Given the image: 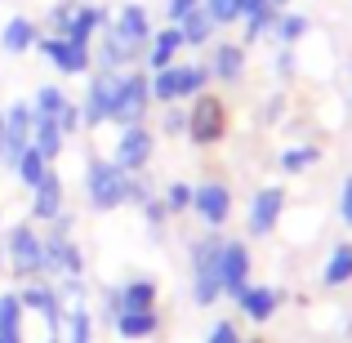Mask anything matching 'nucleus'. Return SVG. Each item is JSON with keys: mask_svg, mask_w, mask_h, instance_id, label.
Wrapping results in <instances>:
<instances>
[{"mask_svg": "<svg viewBox=\"0 0 352 343\" xmlns=\"http://www.w3.org/2000/svg\"><path fill=\"white\" fill-rule=\"evenodd\" d=\"M219 254H223V228H206L188 245V276H192V303H197V308H214V303L223 299Z\"/></svg>", "mask_w": 352, "mask_h": 343, "instance_id": "1", "label": "nucleus"}, {"mask_svg": "<svg viewBox=\"0 0 352 343\" xmlns=\"http://www.w3.org/2000/svg\"><path fill=\"white\" fill-rule=\"evenodd\" d=\"M72 228H76V214H67V210H63L54 223L41 228V236H45V276H50V281H67V276H85L89 272L85 250H80V241L72 236Z\"/></svg>", "mask_w": 352, "mask_h": 343, "instance_id": "2", "label": "nucleus"}, {"mask_svg": "<svg viewBox=\"0 0 352 343\" xmlns=\"http://www.w3.org/2000/svg\"><path fill=\"white\" fill-rule=\"evenodd\" d=\"M228 134H232V107H228V98L214 94V89H206V94L192 98L183 138H188L197 152H210V147H219Z\"/></svg>", "mask_w": 352, "mask_h": 343, "instance_id": "3", "label": "nucleus"}, {"mask_svg": "<svg viewBox=\"0 0 352 343\" xmlns=\"http://www.w3.org/2000/svg\"><path fill=\"white\" fill-rule=\"evenodd\" d=\"M5 267L14 281H36L45 276V236L32 219H18L5 232Z\"/></svg>", "mask_w": 352, "mask_h": 343, "instance_id": "4", "label": "nucleus"}, {"mask_svg": "<svg viewBox=\"0 0 352 343\" xmlns=\"http://www.w3.org/2000/svg\"><path fill=\"white\" fill-rule=\"evenodd\" d=\"M85 201L98 214H112L129 201V174L112 156H89L85 161Z\"/></svg>", "mask_w": 352, "mask_h": 343, "instance_id": "5", "label": "nucleus"}, {"mask_svg": "<svg viewBox=\"0 0 352 343\" xmlns=\"http://www.w3.org/2000/svg\"><path fill=\"white\" fill-rule=\"evenodd\" d=\"M152 112V85H147V67H129L116 76V98H112V116L107 125L125 129V125H143Z\"/></svg>", "mask_w": 352, "mask_h": 343, "instance_id": "6", "label": "nucleus"}, {"mask_svg": "<svg viewBox=\"0 0 352 343\" xmlns=\"http://www.w3.org/2000/svg\"><path fill=\"white\" fill-rule=\"evenodd\" d=\"M285 210H290V192L281 188V183H263V188L250 192V206H245V232L254 241L272 236L276 223L285 219Z\"/></svg>", "mask_w": 352, "mask_h": 343, "instance_id": "7", "label": "nucleus"}, {"mask_svg": "<svg viewBox=\"0 0 352 343\" xmlns=\"http://www.w3.org/2000/svg\"><path fill=\"white\" fill-rule=\"evenodd\" d=\"M36 54H41L58 76H89V71H94V45H76V41H67V36L41 32Z\"/></svg>", "mask_w": 352, "mask_h": 343, "instance_id": "8", "label": "nucleus"}, {"mask_svg": "<svg viewBox=\"0 0 352 343\" xmlns=\"http://www.w3.org/2000/svg\"><path fill=\"white\" fill-rule=\"evenodd\" d=\"M18 299H23V308H27V312H36V317L45 321V335H63V317H67V303H63V294H58V281H50V276L23 281Z\"/></svg>", "mask_w": 352, "mask_h": 343, "instance_id": "9", "label": "nucleus"}, {"mask_svg": "<svg viewBox=\"0 0 352 343\" xmlns=\"http://www.w3.org/2000/svg\"><path fill=\"white\" fill-rule=\"evenodd\" d=\"M156 129L147 125H125L116 134V147H112V161L120 165L125 174H147V165H152V156H156Z\"/></svg>", "mask_w": 352, "mask_h": 343, "instance_id": "10", "label": "nucleus"}, {"mask_svg": "<svg viewBox=\"0 0 352 343\" xmlns=\"http://www.w3.org/2000/svg\"><path fill=\"white\" fill-rule=\"evenodd\" d=\"M236 210V197L223 179H201L192 183V214L201 219V228H228Z\"/></svg>", "mask_w": 352, "mask_h": 343, "instance_id": "11", "label": "nucleus"}, {"mask_svg": "<svg viewBox=\"0 0 352 343\" xmlns=\"http://www.w3.org/2000/svg\"><path fill=\"white\" fill-rule=\"evenodd\" d=\"M206 71H210V85H223V89H236L250 71V49L241 41H210L206 45Z\"/></svg>", "mask_w": 352, "mask_h": 343, "instance_id": "12", "label": "nucleus"}, {"mask_svg": "<svg viewBox=\"0 0 352 343\" xmlns=\"http://www.w3.org/2000/svg\"><path fill=\"white\" fill-rule=\"evenodd\" d=\"M116 76L120 71H89L85 76V94H80V125L85 129H103L112 116V98H116Z\"/></svg>", "mask_w": 352, "mask_h": 343, "instance_id": "13", "label": "nucleus"}, {"mask_svg": "<svg viewBox=\"0 0 352 343\" xmlns=\"http://www.w3.org/2000/svg\"><path fill=\"white\" fill-rule=\"evenodd\" d=\"M0 116H5V147H0V165L5 170H14V161L27 152V143H32V103L27 98H14L9 107H0Z\"/></svg>", "mask_w": 352, "mask_h": 343, "instance_id": "14", "label": "nucleus"}, {"mask_svg": "<svg viewBox=\"0 0 352 343\" xmlns=\"http://www.w3.org/2000/svg\"><path fill=\"white\" fill-rule=\"evenodd\" d=\"M232 303H236V312L250 321V326H267V321L285 308V290L263 285V281H250L241 294H232Z\"/></svg>", "mask_w": 352, "mask_h": 343, "instance_id": "15", "label": "nucleus"}, {"mask_svg": "<svg viewBox=\"0 0 352 343\" xmlns=\"http://www.w3.org/2000/svg\"><path fill=\"white\" fill-rule=\"evenodd\" d=\"M63 210H67V183H63V174L50 165V174H45V179L32 188V206H27V219H32L36 228H45V223H54Z\"/></svg>", "mask_w": 352, "mask_h": 343, "instance_id": "16", "label": "nucleus"}, {"mask_svg": "<svg viewBox=\"0 0 352 343\" xmlns=\"http://www.w3.org/2000/svg\"><path fill=\"white\" fill-rule=\"evenodd\" d=\"M219 272H223V299H232L250 285L254 272V254H250V241L241 236H223V254H219Z\"/></svg>", "mask_w": 352, "mask_h": 343, "instance_id": "17", "label": "nucleus"}, {"mask_svg": "<svg viewBox=\"0 0 352 343\" xmlns=\"http://www.w3.org/2000/svg\"><path fill=\"white\" fill-rule=\"evenodd\" d=\"M112 32L129 45V49L143 54L156 27H152V14H147V5H138V0H125V5H120L116 14H112Z\"/></svg>", "mask_w": 352, "mask_h": 343, "instance_id": "18", "label": "nucleus"}, {"mask_svg": "<svg viewBox=\"0 0 352 343\" xmlns=\"http://www.w3.org/2000/svg\"><path fill=\"white\" fill-rule=\"evenodd\" d=\"M183 32L174 23H165V27H156L152 32V41H147V49H143V63L138 67H147V71H161V67H174V63L183 58Z\"/></svg>", "mask_w": 352, "mask_h": 343, "instance_id": "19", "label": "nucleus"}, {"mask_svg": "<svg viewBox=\"0 0 352 343\" xmlns=\"http://www.w3.org/2000/svg\"><path fill=\"white\" fill-rule=\"evenodd\" d=\"M138 63H143V54L129 49L112 27L98 32V41H94V71H129V67H138Z\"/></svg>", "mask_w": 352, "mask_h": 343, "instance_id": "20", "label": "nucleus"}, {"mask_svg": "<svg viewBox=\"0 0 352 343\" xmlns=\"http://www.w3.org/2000/svg\"><path fill=\"white\" fill-rule=\"evenodd\" d=\"M161 326H165L161 308L120 312V317L112 321V335H116V339H125V343H147V339H156V335H161Z\"/></svg>", "mask_w": 352, "mask_h": 343, "instance_id": "21", "label": "nucleus"}, {"mask_svg": "<svg viewBox=\"0 0 352 343\" xmlns=\"http://www.w3.org/2000/svg\"><path fill=\"white\" fill-rule=\"evenodd\" d=\"M107 27H112V9H103L98 0H89V5H76V14H72V27H67V41L94 45L98 32H107Z\"/></svg>", "mask_w": 352, "mask_h": 343, "instance_id": "22", "label": "nucleus"}, {"mask_svg": "<svg viewBox=\"0 0 352 343\" xmlns=\"http://www.w3.org/2000/svg\"><path fill=\"white\" fill-rule=\"evenodd\" d=\"M36 41H41V27H36V18H27V14L5 18V27H0V49H5L9 58H18V54H32Z\"/></svg>", "mask_w": 352, "mask_h": 343, "instance_id": "23", "label": "nucleus"}, {"mask_svg": "<svg viewBox=\"0 0 352 343\" xmlns=\"http://www.w3.org/2000/svg\"><path fill=\"white\" fill-rule=\"evenodd\" d=\"M321 161H326L321 143H285L281 152H276V170H281L285 179H299V174H312Z\"/></svg>", "mask_w": 352, "mask_h": 343, "instance_id": "24", "label": "nucleus"}, {"mask_svg": "<svg viewBox=\"0 0 352 343\" xmlns=\"http://www.w3.org/2000/svg\"><path fill=\"white\" fill-rule=\"evenodd\" d=\"M174 85H179V103H192L197 94L210 89V71H206V58H179L174 63Z\"/></svg>", "mask_w": 352, "mask_h": 343, "instance_id": "25", "label": "nucleus"}, {"mask_svg": "<svg viewBox=\"0 0 352 343\" xmlns=\"http://www.w3.org/2000/svg\"><path fill=\"white\" fill-rule=\"evenodd\" d=\"M120 303H125V312H143V308H156L161 303V281L147 272L129 276L125 285H120Z\"/></svg>", "mask_w": 352, "mask_h": 343, "instance_id": "26", "label": "nucleus"}, {"mask_svg": "<svg viewBox=\"0 0 352 343\" xmlns=\"http://www.w3.org/2000/svg\"><path fill=\"white\" fill-rule=\"evenodd\" d=\"M321 285H326V290L352 285V241H339V245L326 254V263H321Z\"/></svg>", "mask_w": 352, "mask_h": 343, "instance_id": "27", "label": "nucleus"}, {"mask_svg": "<svg viewBox=\"0 0 352 343\" xmlns=\"http://www.w3.org/2000/svg\"><path fill=\"white\" fill-rule=\"evenodd\" d=\"M32 147L45 156V161H58L63 152H67V134L58 129V120H50V116H36L32 120Z\"/></svg>", "mask_w": 352, "mask_h": 343, "instance_id": "28", "label": "nucleus"}, {"mask_svg": "<svg viewBox=\"0 0 352 343\" xmlns=\"http://www.w3.org/2000/svg\"><path fill=\"white\" fill-rule=\"evenodd\" d=\"M308 32H312V18H308V14H299V9H281L267 36H272L276 45H299Z\"/></svg>", "mask_w": 352, "mask_h": 343, "instance_id": "29", "label": "nucleus"}, {"mask_svg": "<svg viewBox=\"0 0 352 343\" xmlns=\"http://www.w3.org/2000/svg\"><path fill=\"white\" fill-rule=\"evenodd\" d=\"M94 312H89V303H76V308H67V317H63V343H94Z\"/></svg>", "mask_w": 352, "mask_h": 343, "instance_id": "30", "label": "nucleus"}, {"mask_svg": "<svg viewBox=\"0 0 352 343\" xmlns=\"http://www.w3.org/2000/svg\"><path fill=\"white\" fill-rule=\"evenodd\" d=\"M27 103H32V116H50V120H58V112L72 103V94H67L63 85H50V80H45V85H36V94L27 98Z\"/></svg>", "mask_w": 352, "mask_h": 343, "instance_id": "31", "label": "nucleus"}, {"mask_svg": "<svg viewBox=\"0 0 352 343\" xmlns=\"http://www.w3.org/2000/svg\"><path fill=\"white\" fill-rule=\"evenodd\" d=\"M179 32H183V45H188V49H206V45L214 41L219 27H214V18H210L206 9H197V14H188L179 23Z\"/></svg>", "mask_w": 352, "mask_h": 343, "instance_id": "32", "label": "nucleus"}, {"mask_svg": "<svg viewBox=\"0 0 352 343\" xmlns=\"http://www.w3.org/2000/svg\"><path fill=\"white\" fill-rule=\"evenodd\" d=\"M0 335H27V308L18 290H0Z\"/></svg>", "mask_w": 352, "mask_h": 343, "instance_id": "33", "label": "nucleus"}, {"mask_svg": "<svg viewBox=\"0 0 352 343\" xmlns=\"http://www.w3.org/2000/svg\"><path fill=\"white\" fill-rule=\"evenodd\" d=\"M45 174H50V161H45V156H41V152H36V147H32V143H27V152H23V156H18V161H14V179H18V183H23V188H27V192H32V188H36V183H41V179H45Z\"/></svg>", "mask_w": 352, "mask_h": 343, "instance_id": "34", "label": "nucleus"}, {"mask_svg": "<svg viewBox=\"0 0 352 343\" xmlns=\"http://www.w3.org/2000/svg\"><path fill=\"white\" fill-rule=\"evenodd\" d=\"M276 14H281V9H258V14H250V18H241V45H258V41H267V32H272V23H276Z\"/></svg>", "mask_w": 352, "mask_h": 343, "instance_id": "35", "label": "nucleus"}, {"mask_svg": "<svg viewBox=\"0 0 352 343\" xmlns=\"http://www.w3.org/2000/svg\"><path fill=\"white\" fill-rule=\"evenodd\" d=\"M161 206L170 210V219L192 214V183H188V179H170V183L161 188Z\"/></svg>", "mask_w": 352, "mask_h": 343, "instance_id": "36", "label": "nucleus"}, {"mask_svg": "<svg viewBox=\"0 0 352 343\" xmlns=\"http://www.w3.org/2000/svg\"><path fill=\"white\" fill-rule=\"evenodd\" d=\"M183 129H188V107H183V103H170V107H161V120H156V134H165V138H183Z\"/></svg>", "mask_w": 352, "mask_h": 343, "instance_id": "37", "label": "nucleus"}, {"mask_svg": "<svg viewBox=\"0 0 352 343\" xmlns=\"http://www.w3.org/2000/svg\"><path fill=\"white\" fill-rule=\"evenodd\" d=\"M76 5L80 0H58V5L45 14V27L41 32H50V36H67V27H72V14H76Z\"/></svg>", "mask_w": 352, "mask_h": 343, "instance_id": "38", "label": "nucleus"}, {"mask_svg": "<svg viewBox=\"0 0 352 343\" xmlns=\"http://www.w3.org/2000/svg\"><path fill=\"white\" fill-rule=\"evenodd\" d=\"M201 343H245V335H241V321H232V317H214Z\"/></svg>", "mask_w": 352, "mask_h": 343, "instance_id": "39", "label": "nucleus"}, {"mask_svg": "<svg viewBox=\"0 0 352 343\" xmlns=\"http://www.w3.org/2000/svg\"><path fill=\"white\" fill-rule=\"evenodd\" d=\"M143 210V223H147V232H152V236H165V223H170V210L161 206V192H156L152 201H147V206H138Z\"/></svg>", "mask_w": 352, "mask_h": 343, "instance_id": "40", "label": "nucleus"}, {"mask_svg": "<svg viewBox=\"0 0 352 343\" xmlns=\"http://www.w3.org/2000/svg\"><path fill=\"white\" fill-rule=\"evenodd\" d=\"M201 9H206V14L214 18V27H232V23H241L236 0H201Z\"/></svg>", "mask_w": 352, "mask_h": 343, "instance_id": "41", "label": "nucleus"}, {"mask_svg": "<svg viewBox=\"0 0 352 343\" xmlns=\"http://www.w3.org/2000/svg\"><path fill=\"white\" fill-rule=\"evenodd\" d=\"M156 192H161V188H156L147 174H129V201H125V206H134V210H138V206H147Z\"/></svg>", "mask_w": 352, "mask_h": 343, "instance_id": "42", "label": "nucleus"}, {"mask_svg": "<svg viewBox=\"0 0 352 343\" xmlns=\"http://www.w3.org/2000/svg\"><path fill=\"white\" fill-rule=\"evenodd\" d=\"M58 294L67 308H76V303H89V281L85 276H67V281H58Z\"/></svg>", "mask_w": 352, "mask_h": 343, "instance_id": "43", "label": "nucleus"}, {"mask_svg": "<svg viewBox=\"0 0 352 343\" xmlns=\"http://www.w3.org/2000/svg\"><path fill=\"white\" fill-rule=\"evenodd\" d=\"M272 71H276V80H294V71H299V54H294V45H281V49H276Z\"/></svg>", "mask_w": 352, "mask_h": 343, "instance_id": "44", "label": "nucleus"}, {"mask_svg": "<svg viewBox=\"0 0 352 343\" xmlns=\"http://www.w3.org/2000/svg\"><path fill=\"white\" fill-rule=\"evenodd\" d=\"M98 312H103L107 326H112L120 312H125V303H120V285H103V294H98Z\"/></svg>", "mask_w": 352, "mask_h": 343, "instance_id": "45", "label": "nucleus"}, {"mask_svg": "<svg viewBox=\"0 0 352 343\" xmlns=\"http://www.w3.org/2000/svg\"><path fill=\"white\" fill-rule=\"evenodd\" d=\"M197 9H201V0H165V23H174V27H179L183 18H188V14H197Z\"/></svg>", "mask_w": 352, "mask_h": 343, "instance_id": "46", "label": "nucleus"}, {"mask_svg": "<svg viewBox=\"0 0 352 343\" xmlns=\"http://www.w3.org/2000/svg\"><path fill=\"white\" fill-rule=\"evenodd\" d=\"M58 129L67 134V143H72V138L80 134V129H85V125H80V107H76V103H67V107L58 112Z\"/></svg>", "mask_w": 352, "mask_h": 343, "instance_id": "47", "label": "nucleus"}, {"mask_svg": "<svg viewBox=\"0 0 352 343\" xmlns=\"http://www.w3.org/2000/svg\"><path fill=\"white\" fill-rule=\"evenodd\" d=\"M339 219H344V228H352V174L339 183Z\"/></svg>", "mask_w": 352, "mask_h": 343, "instance_id": "48", "label": "nucleus"}, {"mask_svg": "<svg viewBox=\"0 0 352 343\" xmlns=\"http://www.w3.org/2000/svg\"><path fill=\"white\" fill-rule=\"evenodd\" d=\"M281 112H285V94H272L263 103V125H276V120H281Z\"/></svg>", "mask_w": 352, "mask_h": 343, "instance_id": "49", "label": "nucleus"}, {"mask_svg": "<svg viewBox=\"0 0 352 343\" xmlns=\"http://www.w3.org/2000/svg\"><path fill=\"white\" fill-rule=\"evenodd\" d=\"M258 9H267V0H236V14H241V18L258 14Z\"/></svg>", "mask_w": 352, "mask_h": 343, "instance_id": "50", "label": "nucleus"}, {"mask_svg": "<svg viewBox=\"0 0 352 343\" xmlns=\"http://www.w3.org/2000/svg\"><path fill=\"white\" fill-rule=\"evenodd\" d=\"M0 343H27V339H18V335H0Z\"/></svg>", "mask_w": 352, "mask_h": 343, "instance_id": "51", "label": "nucleus"}, {"mask_svg": "<svg viewBox=\"0 0 352 343\" xmlns=\"http://www.w3.org/2000/svg\"><path fill=\"white\" fill-rule=\"evenodd\" d=\"M267 5H272V9H290V0H267Z\"/></svg>", "mask_w": 352, "mask_h": 343, "instance_id": "52", "label": "nucleus"}, {"mask_svg": "<svg viewBox=\"0 0 352 343\" xmlns=\"http://www.w3.org/2000/svg\"><path fill=\"white\" fill-rule=\"evenodd\" d=\"M41 343H63V335H45V339H41Z\"/></svg>", "mask_w": 352, "mask_h": 343, "instance_id": "53", "label": "nucleus"}, {"mask_svg": "<svg viewBox=\"0 0 352 343\" xmlns=\"http://www.w3.org/2000/svg\"><path fill=\"white\" fill-rule=\"evenodd\" d=\"M0 147H5V116H0Z\"/></svg>", "mask_w": 352, "mask_h": 343, "instance_id": "54", "label": "nucleus"}, {"mask_svg": "<svg viewBox=\"0 0 352 343\" xmlns=\"http://www.w3.org/2000/svg\"><path fill=\"white\" fill-rule=\"evenodd\" d=\"M245 343H267V339H263V335H250V339H245Z\"/></svg>", "mask_w": 352, "mask_h": 343, "instance_id": "55", "label": "nucleus"}, {"mask_svg": "<svg viewBox=\"0 0 352 343\" xmlns=\"http://www.w3.org/2000/svg\"><path fill=\"white\" fill-rule=\"evenodd\" d=\"M80 5H89V0H80Z\"/></svg>", "mask_w": 352, "mask_h": 343, "instance_id": "56", "label": "nucleus"}]
</instances>
